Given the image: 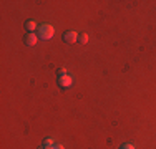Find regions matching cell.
I'll list each match as a JSON object with an SVG mask.
<instances>
[{
	"instance_id": "6da1fadb",
	"label": "cell",
	"mask_w": 156,
	"mask_h": 149,
	"mask_svg": "<svg viewBox=\"0 0 156 149\" xmlns=\"http://www.w3.org/2000/svg\"><path fill=\"white\" fill-rule=\"evenodd\" d=\"M55 35V28L51 27L50 23H42L37 30V36H38V40H43V42H47V40H51Z\"/></svg>"
},
{
	"instance_id": "7a4b0ae2",
	"label": "cell",
	"mask_w": 156,
	"mask_h": 149,
	"mask_svg": "<svg viewBox=\"0 0 156 149\" xmlns=\"http://www.w3.org/2000/svg\"><path fill=\"white\" fill-rule=\"evenodd\" d=\"M73 85V76H70V74H63V76H58V86L66 89L70 88Z\"/></svg>"
},
{
	"instance_id": "3957f363",
	"label": "cell",
	"mask_w": 156,
	"mask_h": 149,
	"mask_svg": "<svg viewBox=\"0 0 156 149\" xmlns=\"http://www.w3.org/2000/svg\"><path fill=\"white\" fill-rule=\"evenodd\" d=\"M78 35H80V33L73 32V30H68V32L63 33V40H65V43H76L78 42Z\"/></svg>"
},
{
	"instance_id": "277c9868",
	"label": "cell",
	"mask_w": 156,
	"mask_h": 149,
	"mask_svg": "<svg viewBox=\"0 0 156 149\" xmlns=\"http://www.w3.org/2000/svg\"><path fill=\"white\" fill-rule=\"evenodd\" d=\"M23 42L27 47H33V45H37V42H38V36H37V33H25L23 36Z\"/></svg>"
},
{
	"instance_id": "5b68a950",
	"label": "cell",
	"mask_w": 156,
	"mask_h": 149,
	"mask_svg": "<svg viewBox=\"0 0 156 149\" xmlns=\"http://www.w3.org/2000/svg\"><path fill=\"white\" fill-rule=\"evenodd\" d=\"M25 28L28 30V33H33V30H38V27H37V23L33 20H28L27 23H25Z\"/></svg>"
},
{
	"instance_id": "8992f818",
	"label": "cell",
	"mask_w": 156,
	"mask_h": 149,
	"mask_svg": "<svg viewBox=\"0 0 156 149\" xmlns=\"http://www.w3.org/2000/svg\"><path fill=\"white\" fill-rule=\"evenodd\" d=\"M78 43H80V45L88 43V35H87V33H80V35H78Z\"/></svg>"
},
{
	"instance_id": "52a82bcc",
	"label": "cell",
	"mask_w": 156,
	"mask_h": 149,
	"mask_svg": "<svg viewBox=\"0 0 156 149\" xmlns=\"http://www.w3.org/2000/svg\"><path fill=\"white\" fill-rule=\"evenodd\" d=\"M43 146H55V141L51 139V137H45V139H43Z\"/></svg>"
},
{
	"instance_id": "ba28073f",
	"label": "cell",
	"mask_w": 156,
	"mask_h": 149,
	"mask_svg": "<svg viewBox=\"0 0 156 149\" xmlns=\"http://www.w3.org/2000/svg\"><path fill=\"white\" fill-rule=\"evenodd\" d=\"M120 149H136L133 144H129V143H125V144H121L120 146Z\"/></svg>"
},
{
	"instance_id": "9c48e42d",
	"label": "cell",
	"mask_w": 156,
	"mask_h": 149,
	"mask_svg": "<svg viewBox=\"0 0 156 149\" xmlns=\"http://www.w3.org/2000/svg\"><path fill=\"white\" fill-rule=\"evenodd\" d=\"M63 74H68V71H66V68H58V76H63Z\"/></svg>"
},
{
	"instance_id": "30bf717a",
	"label": "cell",
	"mask_w": 156,
	"mask_h": 149,
	"mask_svg": "<svg viewBox=\"0 0 156 149\" xmlns=\"http://www.w3.org/2000/svg\"><path fill=\"white\" fill-rule=\"evenodd\" d=\"M55 149H65V147H63L62 144H55Z\"/></svg>"
}]
</instances>
